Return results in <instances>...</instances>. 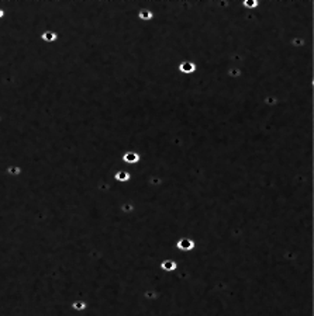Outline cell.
<instances>
[{
  "label": "cell",
  "mask_w": 314,
  "mask_h": 316,
  "mask_svg": "<svg viewBox=\"0 0 314 316\" xmlns=\"http://www.w3.org/2000/svg\"><path fill=\"white\" fill-rule=\"evenodd\" d=\"M3 16V10H2V8H0V17Z\"/></svg>",
  "instance_id": "16"
},
{
  "label": "cell",
  "mask_w": 314,
  "mask_h": 316,
  "mask_svg": "<svg viewBox=\"0 0 314 316\" xmlns=\"http://www.w3.org/2000/svg\"><path fill=\"white\" fill-rule=\"evenodd\" d=\"M228 73H230V76H231V77H237V76H240V75H241V70L233 68V69H230Z\"/></svg>",
  "instance_id": "12"
},
{
  "label": "cell",
  "mask_w": 314,
  "mask_h": 316,
  "mask_svg": "<svg viewBox=\"0 0 314 316\" xmlns=\"http://www.w3.org/2000/svg\"><path fill=\"white\" fill-rule=\"evenodd\" d=\"M114 178L117 180V181L124 183V181H128V180H130V178H131V174H130V173H128L127 170H120V171H117V173H116Z\"/></svg>",
  "instance_id": "5"
},
{
  "label": "cell",
  "mask_w": 314,
  "mask_h": 316,
  "mask_svg": "<svg viewBox=\"0 0 314 316\" xmlns=\"http://www.w3.org/2000/svg\"><path fill=\"white\" fill-rule=\"evenodd\" d=\"M276 101H277V100H276L275 97H266V98H265V103H266V104H269V105L276 104Z\"/></svg>",
  "instance_id": "13"
},
{
  "label": "cell",
  "mask_w": 314,
  "mask_h": 316,
  "mask_svg": "<svg viewBox=\"0 0 314 316\" xmlns=\"http://www.w3.org/2000/svg\"><path fill=\"white\" fill-rule=\"evenodd\" d=\"M152 16H154V13L149 10V8H141L138 11V17L141 18V20H151Z\"/></svg>",
  "instance_id": "6"
},
{
  "label": "cell",
  "mask_w": 314,
  "mask_h": 316,
  "mask_svg": "<svg viewBox=\"0 0 314 316\" xmlns=\"http://www.w3.org/2000/svg\"><path fill=\"white\" fill-rule=\"evenodd\" d=\"M144 295H145V298H147V299H156V298L159 296V294H158L156 291H147L145 294H144Z\"/></svg>",
  "instance_id": "10"
},
{
  "label": "cell",
  "mask_w": 314,
  "mask_h": 316,
  "mask_svg": "<svg viewBox=\"0 0 314 316\" xmlns=\"http://www.w3.org/2000/svg\"><path fill=\"white\" fill-rule=\"evenodd\" d=\"M132 205H131V204H126V205H124V207H123V211H131L132 209Z\"/></svg>",
  "instance_id": "15"
},
{
  "label": "cell",
  "mask_w": 314,
  "mask_h": 316,
  "mask_svg": "<svg viewBox=\"0 0 314 316\" xmlns=\"http://www.w3.org/2000/svg\"><path fill=\"white\" fill-rule=\"evenodd\" d=\"M161 183V178L159 177H152L151 178V184H154V186H156V184H159Z\"/></svg>",
  "instance_id": "14"
},
{
  "label": "cell",
  "mask_w": 314,
  "mask_h": 316,
  "mask_svg": "<svg viewBox=\"0 0 314 316\" xmlns=\"http://www.w3.org/2000/svg\"><path fill=\"white\" fill-rule=\"evenodd\" d=\"M8 173H10V174H20V173H21V169H20L18 166L8 167Z\"/></svg>",
  "instance_id": "11"
},
{
  "label": "cell",
  "mask_w": 314,
  "mask_h": 316,
  "mask_svg": "<svg viewBox=\"0 0 314 316\" xmlns=\"http://www.w3.org/2000/svg\"><path fill=\"white\" fill-rule=\"evenodd\" d=\"M42 40L48 41V42H52V41L57 40V34L54 33V31H45V33L42 34Z\"/></svg>",
  "instance_id": "7"
},
{
  "label": "cell",
  "mask_w": 314,
  "mask_h": 316,
  "mask_svg": "<svg viewBox=\"0 0 314 316\" xmlns=\"http://www.w3.org/2000/svg\"><path fill=\"white\" fill-rule=\"evenodd\" d=\"M123 159H124V162H126V163L134 164V163L139 162V155L137 153V152H134V150H128V152H126V153H124Z\"/></svg>",
  "instance_id": "2"
},
{
  "label": "cell",
  "mask_w": 314,
  "mask_h": 316,
  "mask_svg": "<svg viewBox=\"0 0 314 316\" xmlns=\"http://www.w3.org/2000/svg\"><path fill=\"white\" fill-rule=\"evenodd\" d=\"M196 243L193 239H189V238H182L176 242V249H179L182 251H190L195 249Z\"/></svg>",
  "instance_id": "1"
},
{
  "label": "cell",
  "mask_w": 314,
  "mask_h": 316,
  "mask_svg": "<svg viewBox=\"0 0 314 316\" xmlns=\"http://www.w3.org/2000/svg\"><path fill=\"white\" fill-rule=\"evenodd\" d=\"M179 70L182 73H193L196 70V65L192 61H183L179 65Z\"/></svg>",
  "instance_id": "3"
},
{
  "label": "cell",
  "mask_w": 314,
  "mask_h": 316,
  "mask_svg": "<svg viewBox=\"0 0 314 316\" xmlns=\"http://www.w3.org/2000/svg\"><path fill=\"white\" fill-rule=\"evenodd\" d=\"M244 6L248 8H255L258 6V0H244Z\"/></svg>",
  "instance_id": "9"
},
{
  "label": "cell",
  "mask_w": 314,
  "mask_h": 316,
  "mask_svg": "<svg viewBox=\"0 0 314 316\" xmlns=\"http://www.w3.org/2000/svg\"><path fill=\"white\" fill-rule=\"evenodd\" d=\"M72 308L75 311H83V309L87 308V304H86L85 301H75L74 304H72Z\"/></svg>",
  "instance_id": "8"
},
{
  "label": "cell",
  "mask_w": 314,
  "mask_h": 316,
  "mask_svg": "<svg viewBox=\"0 0 314 316\" xmlns=\"http://www.w3.org/2000/svg\"><path fill=\"white\" fill-rule=\"evenodd\" d=\"M161 268H162L163 271H175L176 268H178V263H176L175 260H163L162 263H161Z\"/></svg>",
  "instance_id": "4"
}]
</instances>
